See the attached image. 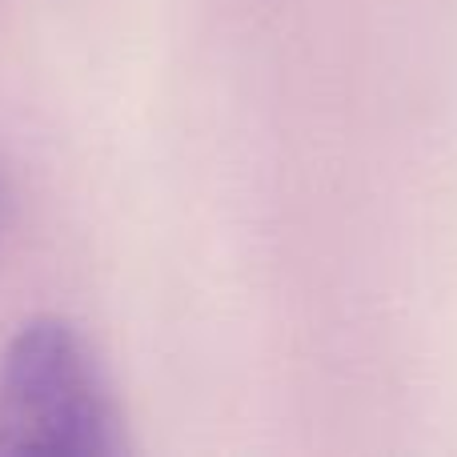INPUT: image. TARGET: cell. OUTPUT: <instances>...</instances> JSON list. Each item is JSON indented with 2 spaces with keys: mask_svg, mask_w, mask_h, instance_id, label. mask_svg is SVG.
<instances>
[{
  "mask_svg": "<svg viewBox=\"0 0 457 457\" xmlns=\"http://www.w3.org/2000/svg\"><path fill=\"white\" fill-rule=\"evenodd\" d=\"M0 453H125L120 410L93 349L56 317L24 325L0 365Z\"/></svg>",
  "mask_w": 457,
  "mask_h": 457,
  "instance_id": "6da1fadb",
  "label": "cell"
}]
</instances>
